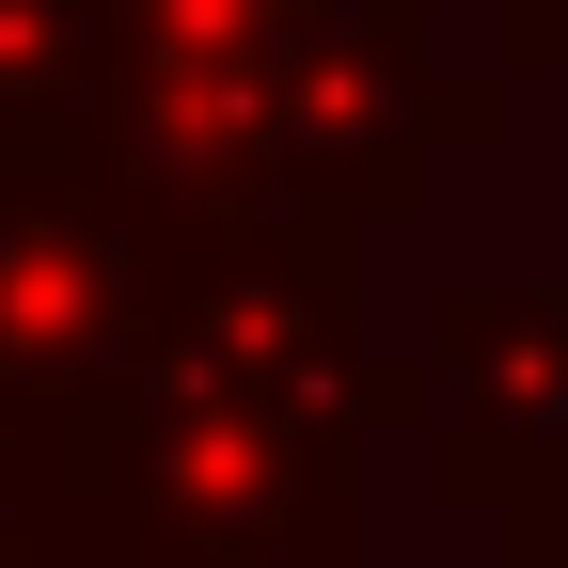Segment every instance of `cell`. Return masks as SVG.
Masks as SVG:
<instances>
[{"label": "cell", "mask_w": 568, "mask_h": 568, "mask_svg": "<svg viewBox=\"0 0 568 568\" xmlns=\"http://www.w3.org/2000/svg\"><path fill=\"white\" fill-rule=\"evenodd\" d=\"M410 17H474V32H489V63L521 80V48H537V32L568 17V0H410Z\"/></svg>", "instance_id": "cell-7"}, {"label": "cell", "mask_w": 568, "mask_h": 568, "mask_svg": "<svg viewBox=\"0 0 568 568\" xmlns=\"http://www.w3.org/2000/svg\"><path fill=\"white\" fill-rule=\"evenodd\" d=\"M0 537H17V395H0Z\"/></svg>", "instance_id": "cell-8"}, {"label": "cell", "mask_w": 568, "mask_h": 568, "mask_svg": "<svg viewBox=\"0 0 568 568\" xmlns=\"http://www.w3.org/2000/svg\"><path fill=\"white\" fill-rule=\"evenodd\" d=\"M347 568H379V552H347Z\"/></svg>", "instance_id": "cell-11"}, {"label": "cell", "mask_w": 568, "mask_h": 568, "mask_svg": "<svg viewBox=\"0 0 568 568\" xmlns=\"http://www.w3.org/2000/svg\"><path fill=\"white\" fill-rule=\"evenodd\" d=\"M95 126V0H0V159H63Z\"/></svg>", "instance_id": "cell-6"}, {"label": "cell", "mask_w": 568, "mask_h": 568, "mask_svg": "<svg viewBox=\"0 0 568 568\" xmlns=\"http://www.w3.org/2000/svg\"><path fill=\"white\" fill-rule=\"evenodd\" d=\"M364 458L379 443H347V426H301L268 395L111 347L80 395L17 410V537L174 552V568H347L364 552Z\"/></svg>", "instance_id": "cell-2"}, {"label": "cell", "mask_w": 568, "mask_h": 568, "mask_svg": "<svg viewBox=\"0 0 568 568\" xmlns=\"http://www.w3.org/2000/svg\"><path fill=\"white\" fill-rule=\"evenodd\" d=\"M80 159L126 222L395 237L443 190V48L410 0H95Z\"/></svg>", "instance_id": "cell-1"}, {"label": "cell", "mask_w": 568, "mask_h": 568, "mask_svg": "<svg viewBox=\"0 0 568 568\" xmlns=\"http://www.w3.org/2000/svg\"><path fill=\"white\" fill-rule=\"evenodd\" d=\"M126 301H142L126 190L80 159V142H63V159H0V395L17 410L80 395L126 347Z\"/></svg>", "instance_id": "cell-5"}, {"label": "cell", "mask_w": 568, "mask_h": 568, "mask_svg": "<svg viewBox=\"0 0 568 568\" xmlns=\"http://www.w3.org/2000/svg\"><path fill=\"white\" fill-rule=\"evenodd\" d=\"M552 568H568V506H552Z\"/></svg>", "instance_id": "cell-10"}, {"label": "cell", "mask_w": 568, "mask_h": 568, "mask_svg": "<svg viewBox=\"0 0 568 568\" xmlns=\"http://www.w3.org/2000/svg\"><path fill=\"white\" fill-rule=\"evenodd\" d=\"M0 568H80V552H48V537H0Z\"/></svg>", "instance_id": "cell-9"}, {"label": "cell", "mask_w": 568, "mask_h": 568, "mask_svg": "<svg viewBox=\"0 0 568 568\" xmlns=\"http://www.w3.org/2000/svg\"><path fill=\"white\" fill-rule=\"evenodd\" d=\"M410 443L506 568H552L568 506V284H443L410 316Z\"/></svg>", "instance_id": "cell-4"}, {"label": "cell", "mask_w": 568, "mask_h": 568, "mask_svg": "<svg viewBox=\"0 0 568 568\" xmlns=\"http://www.w3.org/2000/svg\"><path fill=\"white\" fill-rule=\"evenodd\" d=\"M126 347L174 364V379L268 395L301 426H347V443H410V332L379 316L364 237H316V222H142Z\"/></svg>", "instance_id": "cell-3"}]
</instances>
